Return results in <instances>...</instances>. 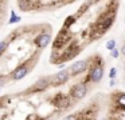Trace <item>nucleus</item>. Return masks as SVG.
Wrapping results in <instances>:
<instances>
[{
	"label": "nucleus",
	"instance_id": "f257e3e1",
	"mask_svg": "<svg viewBox=\"0 0 125 120\" xmlns=\"http://www.w3.org/2000/svg\"><path fill=\"white\" fill-rule=\"evenodd\" d=\"M105 67L104 56L95 52L19 92L0 96V120H58L100 84Z\"/></svg>",
	"mask_w": 125,
	"mask_h": 120
},
{
	"label": "nucleus",
	"instance_id": "f03ea898",
	"mask_svg": "<svg viewBox=\"0 0 125 120\" xmlns=\"http://www.w3.org/2000/svg\"><path fill=\"white\" fill-rule=\"evenodd\" d=\"M121 0H83L52 36L49 61L63 65L101 40L114 25Z\"/></svg>",
	"mask_w": 125,
	"mask_h": 120
},
{
	"label": "nucleus",
	"instance_id": "7ed1b4c3",
	"mask_svg": "<svg viewBox=\"0 0 125 120\" xmlns=\"http://www.w3.org/2000/svg\"><path fill=\"white\" fill-rule=\"evenodd\" d=\"M54 28L50 23L15 27L0 41V88L19 81L35 69L51 44Z\"/></svg>",
	"mask_w": 125,
	"mask_h": 120
},
{
	"label": "nucleus",
	"instance_id": "20e7f679",
	"mask_svg": "<svg viewBox=\"0 0 125 120\" xmlns=\"http://www.w3.org/2000/svg\"><path fill=\"white\" fill-rule=\"evenodd\" d=\"M77 0H16V5L22 12L42 13L65 8Z\"/></svg>",
	"mask_w": 125,
	"mask_h": 120
},
{
	"label": "nucleus",
	"instance_id": "39448f33",
	"mask_svg": "<svg viewBox=\"0 0 125 120\" xmlns=\"http://www.w3.org/2000/svg\"><path fill=\"white\" fill-rule=\"evenodd\" d=\"M102 103H104V95L97 93L83 107H81L78 111L65 116L63 120H98L100 112L102 109Z\"/></svg>",
	"mask_w": 125,
	"mask_h": 120
},
{
	"label": "nucleus",
	"instance_id": "423d86ee",
	"mask_svg": "<svg viewBox=\"0 0 125 120\" xmlns=\"http://www.w3.org/2000/svg\"><path fill=\"white\" fill-rule=\"evenodd\" d=\"M10 12V0H0V29L6 24Z\"/></svg>",
	"mask_w": 125,
	"mask_h": 120
}]
</instances>
